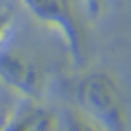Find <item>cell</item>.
Masks as SVG:
<instances>
[{"label":"cell","mask_w":131,"mask_h":131,"mask_svg":"<svg viewBox=\"0 0 131 131\" xmlns=\"http://www.w3.org/2000/svg\"><path fill=\"white\" fill-rule=\"evenodd\" d=\"M27 10L40 22L59 31L75 60L85 56V27L72 0H21Z\"/></svg>","instance_id":"1"},{"label":"cell","mask_w":131,"mask_h":131,"mask_svg":"<svg viewBox=\"0 0 131 131\" xmlns=\"http://www.w3.org/2000/svg\"><path fill=\"white\" fill-rule=\"evenodd\" d=\"M0 78L24 91H34L40 84V71L24 53L0 47Z\"/></svg>","instance_id":"2"},{"label":"cell","mask_w":131,"mask_h":131,"mask_svg":"<svg viewBox=\"0 0 131 131\" xmlns=\"http://www.w3.org/2000/svg\"><path fill=\"white\" fill-rule=\"evenodd\" d=\"M12 25H13L12 13L7 9L0 7V47H2V43L5 41L7 38V36H9V32L12 30Z\"/></svg>","instance_id":"3"},{"label":"cell","mask_w":131,"mask_h":131,"mask_svg":"<svg viewBox=\"0 0 131 131\" xmlns=\"http://www.w3.org/2000/svg\"><path fill=\"white\" fill-rule=\"evenodd\" d=\"M85 3V9L91 18H100L105 9H106V3L107 0H84Z\"/></svg>","instance_id":"4"}]
</instances>
